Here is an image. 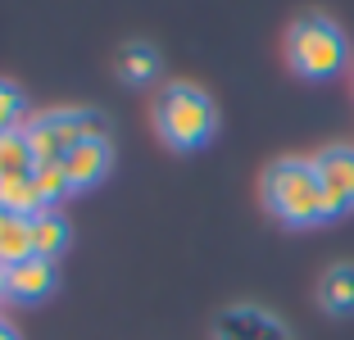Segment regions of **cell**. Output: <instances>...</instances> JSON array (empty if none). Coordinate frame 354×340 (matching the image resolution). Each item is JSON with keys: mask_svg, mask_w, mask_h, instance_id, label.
Segmentation results:
<instances>
[{"mask_svg": "<svg viewBox=\"0 0 354 340\" xmlns=\"http://www.w3.org/2000/svg\"><path fill=\"white\" fill-rule=\"evenodd\" d=\"M263 205L281 227H318V223H336L327 191L313 173V159H277L263 173Z\"/></svg>", "mask_w": 354, "mask_h": 340, "instance_id": "cell-1", "label": "cell"}, {"mask_svg": "<svg viewBox=\"0 0 354 340\" xmlns=\"http://www.w3.org/2000/svg\"><path fill=\"white\" fill-rule=\"evenodd\" d=\"M155 127L173 150H200L218 132V104L196 82H168L155 95Z\"/></svg>", "mask_w": 354, "mask_h": 340, "instance_id": "cell-2", "label": "cell"}, {"mask_svg": "<svg viewBox=\"0 0 354 340\" xmlns=\"http://www.w3.org/2000/svg\"><path fill=\"white\" fill-rule=\"evenodd\" d=\"M23 136H28L37 164H59L82 141H109V118L91 104H64V109L32 113L23 123Z\"/></svg>", "mask_w": 354, "mask_h": 340, "instance_id": "cell-3", "label": "cell"}, {"mask_svg": "<svg viewBox=\"0 0 354 340\" xmlns=\"http://www.w3.org/2000/svg\"><path fill=\"white\" fill-rule=\"evenodd\" d=\"M350 59V46H345V32L336 28L327 14H300L286 32V64H291L300 77L309 82H327L345 68Z\"/></svg>", "mask_w": 354, "mask_h": 340, "instance_id": "cell-4", "label": "cell"}, {"mask_svg": "<svg viewBox=\"0 0 354 340\" xmlns=\"http://www.w3.org/2000/svg\"><path fill=\"white\" fill-rule=\"evenodd\" d=\"M313 173L327 191V205L332 214H350L354 209V145H327L313 155Z\"/></svg>", "mask_w": 354, "mask_h": 340, "instance_id": "cell-5", "label": "cell"}, {"mask_svg": "<svg viewBox=\"0 0 354 340\" xmlns=\"http://www.w3.org/2000/svg\"><path fill=\"white\" fill-rule=\"evenodd\" d=\"M59 164H64V177H68L73 191H91V186H100L104 177H109V168H114V145L109 141H82V145H73Z\"/></svg>", "mask_w": 354, "mask_h": 340, "instance_id": "cell-6", "label": "cell"}, {"mask_svg": "<svg viewBox=\"0 0 354 340\" xmlns=\"http://www.w3.org/2000/svg\"><path fill=\"white\" fill-rule=\"evenodd\" d=\"M55 286H59V272H55L50 258H28L19 268H10L5 295H10L14 304H41V299L55 295Z\"/></svg>", "mask_w": 354, "mask_h": 340, "instance_id": "cell-7", "label": "cell"}, {"mask_svg": "<svg viewBox=\"0 0 354 340\" xmlns=\"http://www.w3.org/2000/svg\"><path fill=\"white\" fill-rule=\"evenodd\" d=\"M68 240H73V227H68V218L59 209H46V214L32 218V254L37 258H50L55 263L68 249Z\"/></svg>", "mask_w": 354, "mask_h": 340, "instance_id": "cell-8", "label": "cell"}, {"mask_svg": "<svg viewBox=\"0 0 354 340\" xmlns=\"http://www.w3.org/2000/svg\"><path fill=\"white\" fill-rule=\"evenodd\" d=\"M114 73H118V82H127V86H150L159 77V50L146 41H127L114 59Z\"/></svg>", "mask_w": 354, "mask_h": 340, "instance_id": "cell-9", "label": "cell"}, {"mask_svg": "<svg viewBox=\"0 0 354 340\" xmlns=\"http://www.w3.org/2000/svg\"><path fill=\"white\" fill-rule=\"evenodd\" d=\"M318 304L336 318L354 313V263H332L318 281Z\"/></svg>", "mask_w": 354, "mask_h": 340, "instance_id": "cell-10", "label": "cell"}, {"mask_svg": "<svg viewBox=\"0 0 354 340\" xmlns=\"http://www.w3.org/2000/svg\"><path fill=\"white\" fill-rule=\"evenodd\" d=\"M32 173H37V155H32L23 127L5 132L0 136V182H19V177H32Z\"/></svg>", "mask_w": 354, "mask_h": 340, "instance_id": "cell-11", "label": "cell"}, {"mask_svg": "<svg viewBox=\"0 0 354 340\" xmlns=\"http://www.w3.org/2000/svg\"><path fill=\"white\" fill-rule=\"evenodd\" d=\"M28 258H37L32 254V218H5V227H0V268L10 272Z\"/></svg>", "mask_w": 354, "mask_h": 340, "instance_id": "cell-12", "label": "cell"}, {"mask_svg": "<svg viewBox=\"0 0 354 340\" xmlns=\"http://www.w3.org/2000/svg\"><path fill=\"white\" fill-rule=\"evenodd\" d=\"M0 209L10 218H37L46 214L41 196H37V182L32 177H19V182H0Z\"/></svg>", "mask_w": 354, "mask_h": 340, "instance_id": "cell-13", "label": "cell"}, {"mask_svg": "<svg viewBox=\"0 0 354 340\" xmlns=\"http://www.w3.org/2000/svg\"><path fill=\"white\" fill-rule=\"evenodd\" d=\"M23 123H28V95H23L19 82L0 77V136H5V132H19Z\"/></svg>", "mask_w": 354, "mask_h": 340, "instance_id": "cell-14", "label": "cell"}, {"mask_svg": "<svg viewBox=\"0 0 354 340\" xmlns=\"http://www.w3.org/2000/svg\"><path fill=\"white\" fill-rule=\"evenodd\" d=\"M32 182H37V196H41L46 209H59V200L73 196V186H68V177H64V164H37Z\"/></svg>", "mask_w": 354, "mask_h": 340, "instance_id": "cell-15", "label": "cell"}, {"mask_svg": "<svg viewBox=\"0 0 354 340\" xmlns=\"http://www.w3.org/2000/svg\"><path fill=\"white\" fill-rule=\"evenodd\" d=\"M0 340H19V331H14V327H10L5 318H0Z\"/></svg>", "mask_w": 354, "mask_h": 340, "instance_id": "cell-16", "label": "cell"}, {"mask_svg": "<svg viewBox=\"0 0 354 340\" xmlns=\"http://www.w3.org/2000/svg\"><path fill=\"white\" fill-rule=\"evenodd\" d=\"M5 286H10V272L0 268V299H10V295H5Z\"/></svg>", "mask_w": 354, "mask_h": 340, "instance_id": "cell-17", "label": "cell"}, {"mask_svg": "<svg viewBox=\"0 0 354 340\" xmlns=\"http://www.w3.org/2000/svg\"><path fill=\"white\" fill-rule=\"evenodd\" d=\"M5 218H10V214H5V209H0V227H5Z\"/></svg>", "mask_w": 354, "mask_h": 340, "instance_id": "cell-18", "label": "cell"}]
</instances>
